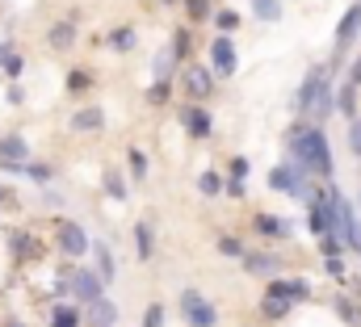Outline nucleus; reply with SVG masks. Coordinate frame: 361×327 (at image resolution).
Listing matches in <instances>:
<instances>
[{"label":"nucleus","mask_w":361,"mask_h":327,"mask_svg":"<svg viewBox=\"0 0 361 327\" xmlns=\"http://www.w3.org/2000/svg\"><path fill=\"white\" fill-rule=\"evenodd\" d=\"M286 147H290V164L298 168V172H307L311 180H319V185H328V180H336V160H332V143H328V135H324V126L319 122H294L290 126V135H286Z\"/></svg>","instance_id":"f257e3e1"},{"label":"nucleus","mask_w":361,"mask_h":327,"mask_svg":"<svg viewBox=\"0 0 361 327\" xmlns=\"http://www.w3.org/2000/svg\"><path fill=\"white\" fill-rule=\"evenodd\" d=\"M332 76H336V68L315 63V68L298 80L294 97H290V109H294L298 118H307V122H324L328 113H336V88H332Z\"/></svg>","instance_id":"f03ea898"},{"label":"nucleus","mask_w":361,"mask_h":327,"mask_svg":"<svg viewBox=\"0 0 361 327\" xmlns=\"http://www.w3.org/2000/svg\"><path fill=\"white\" fill-rule=\"evenodd\" d=\"M51 240L59 247V256L63 260H85L92 247V235L85 223H76V218H55V227H51Z\"/></svg>","instance_id":"7ed1b4c3"},{"label":"nucleus","mask_w":361,"mask_h":327,"mask_svg":"<svg viewBox=\"0 0 361 327\" xmlns=\"http://www.w3.org/2000/svg\"><path fill=\"white\" fill-rule=\"evenodd\" d=\"M101 294H105V281L97 277L92 264H72V269H68V302H76V307H92Z\"/></svg>","instance_id":"20e7f679"},{"label":"nucleus","mask_w":361,"mask_h":327,"mask_svg":"<svg viewBox=\"0 0 361 327\" xmlns=\"http://www.w3.org/2000/svg\"><path fill=\"white\" fill-rule=\"evenodd\" d=\"M206 68L214 72V80H231V76L240 72V51H235V38L214 34V38H210V51H206Z\"/></svg>","instance_id":"39448f33"},{"label":"nucleus","mask_w":361,"mask_h":327,"mask_svg":"<svg viewBox=\"0 0 361 327\" xmlns=\"http://www.w3.org/2000/svg\"><path fill=\"white\" fill-rule=\"evenodd\" d=\"M180 315H185V323L189 327H219V311H214V302L202 294V290H180Z\"/></svg>","instance_id":"423d86ee"},{"label":"nucleus","mask_w":361,"mask_h":327,"mask_svg":"<svg viewBox=\"0 0 361 327\" xmlns=\"http://www.w3.org/2000/svg\"><path fill=\"white\" fill-rule=\"evenodd\" d=\"M30 164V139L21 130H4L0 135V172L21 176V168Z\"/></svg>","instance_id":"0eeeda50"},{"label":"nucleus","mask_w":361,"mask_h":327,"mask_svg":"<svg viewBox=\"0 0 361 327\" xmlns=\"http://www.w3.org/2000/svg\"><path fill=\"white\" fill-rule=\"evenodd\" d=\"M180 126H185V135H189V139L206 143V139L214 135V113H210L202 101H189V105H180Z\"/></svg>","instance_id":"6e6552de"},{"label":"nucleus","mask_w":361,"mask_h":327,"mask_svg":"<svg viewBox=\"0 0 361 327\" xmlns=\"http://www.w3.org/2000/svg\"><path fill=\"white\" fill-rule=\"evenodd\" d=\"M290 311H294V298L286 290V277H273L269 285H265V298H261V315L265 319H286Z\"/></svg>","instance_id":"1a4fd4ad"},{"label":"nucleus","mask_w":361,"mask_h":327,"mask_svg":"<svg viewBox=\"0 0 361 327\" xmlns=\"http://www.w3.org/2000/svg\"><path fill=\"white\" fill-rule=\"evenodd\" d=\"M8 256H13V264H34V260L42 256L38 235H34L30 227H13V231H8Z\"/></svg>","instance_id":"9d476101"},{"label":"nucleus","mask_w":361,"mask_h":327,"mask_svg":"<svg viewBox=\"0 0 361 327\" xmlns=\"http://www.w3.org/2000/svg\"><path fill=\"white\" fill-rule=\"evenodd\" d=\"M252 235L261 240V244H281V240H290V218H281V214H252Z\"/></svg>","instance_id":"9b49d317"},{"label":"nucleus","mask_w":361,"mask_h":327,"mask_svg":"<svg viewBox=\"0 0 361 327\" xmlns=\"http://www.w3.org/2000/svg\"><path fill=\"white\" fill-rule=\"evenodd\" d=\"M357 38H361V0H353V4L345 8V17L336 21V42H332V47H336V59H341Z\"/></svg>","instance_id":"f8f14e48"},{"label":"nucleus","mask_w":361,"mask_h":327,"mask_svg":"<svg viewBox=\"0 0 361 327\" xmlns=\"http://www.w3.org/2000/svg\"><path fill=\"white\" fill-rule=\"evenodd\" d=\"M68 130H72V135H80V139L101 135V130H105V109H101V105H80V109L68 118Z\"/></svg>","instance_id":"ddd939ff"},{"label":"nucleus","mask_w":361,"mask_h":327,"mask_svg":"<svg viewBox=\"0 0 361 327\" xmlns=\"http://www.w3.org/2000/svg\"><path fill=\"white\" fill-rule=\"evenodd\" d=\"M180 80H185V92H189L193 101H206V97L214 92V84H219L206 63H185V76H180Z\"/></svg>","instance_id":"4468645a"},{"label":"nucleus","mask_w":361,"mask_h":327,"mask_svg":"<svg viewBox=\"0 0 361 327\" xmlns=\"http://www.w3.org/2000/svg\"><path fill=\"white\" fill-rule=\"evenodd\" d=\"M244 269H248L252 277H265V281H273V277H281V256H277V252H269V247L244 252Z\"/></svg>","instance_id":"2eb2a0df"},{"label":"nucleus","mask_w":361,"mask_h":327,"mask_svg":"<svg viewBox=\"0 0 361 327\" xmlns=\"http://www.w3.org/2000/svg\"><path fill=\"white\" fill-rule=\"evenodd\" d=\"M80 42V30H76V21L72 17H59L51 30H47V47L55 51V55H63V51H72Z\"/></svg>","instance_id":"dca6fc26"},{"label":"nucleus","mask_w":361,"mask_h":327,"mask_svg":"<svg viewBox=\"0 0 361 327\" xmlns=\"http://www.w3.org/2000/svg\"><path fill=\"white\" fill-rule=\"evenodd\" d=\"M89 256H92V269H97V277H101L105 285H114V281H118V256H114V247L105 244V240H92Z\"/></svg>","instance_id":"f3484780"},{"label":"nucleus","mask_w":361,"mask_h":327,"mask_svg":"<svg viewBox=\"0 0 361 327\" xmlns=\"http://www.w3.org/2000/svg\"><path fill=\"white\" fill-rule=\"evenodd\" d=\"M85 327H118V302L101 294L92 307H85Z\"/></svg>","instance_id":"a211bd4d"},{"label":"nucleus","mask_w":361,"mask_h":327,"mask_svg":"<svg viewBox=\"0 0 361 327\" xmlns=\"http://www.w3.org/2000/svg\"><path fill=\"white\" fill-rule=\"evenodd\" d=\"M47 327H85V307L59 298V302L51 307V315H47Z\"/></svg>","instance_id":"6ab92c4d"},{"label":"nucleus","mask_w":361,"mask_h":327,"mask_svg":"<svg viewBox=\"0 0 361 327\" xmlns=\"http://www.w3.org/2000/svg\"><path fill=\"white\" fill-rule=\"evenodd\" d=\"M130 235H135V256L147 264V260L156 256V223H152V218H143V223H135V231H130Z\"/></svg>","instance_id":"aec40b11"},{"label":"nucleus","mask_w":361,"mask_h":327,"mask_svg":"<svg viewBox=\"0 0 361 327\" xmlns=\"http://www.w3.org/2000/svg\"><path fill=\"white\" fill-rule=\"evenodd\" d=\"M336 113H341L345 122H353V118H357V113H361L357 88H353V84H349V80H345V84H341V88H336Z\"/></svg>","instance_id":"412c9836"},{"label":"nucleus","mask_w":361,"mask_h":327,"mask_svg":"<svg viewBox=\"0 0 361 327\" xmlns=\"http://www.w3.org/2000/svg\"><path fill=\"white\" fill-rule=\"evenodd\" d=\"M101 185H105V193H109L114 202H126V197H130V189H126V176H122V168H118V164H109V168L101 172Z\"/></svg>","instance_id":"4be33fe9"},{"label":"nucleus","mask_w":361,"mask_h":327,"mask_svg":"<svg viewBox=\"0 0 361 327\" xmlns=\"http://www.w3.org/2000/svg\"><path fill=\"white\" fill-rule=\"evenodd\" d=\"M21 176H25V180H34V185H42V189H47V185H51V180H55V164H51V160H34V156H30V164H25V168H21Z\"/></svg>","instance_id":"5701e85b"},{"label":"nucleus","mask_w":361,"mask_h":327,"mask_svg":"<svg viewBox=\"0 0 361 327\" xmlns=\"http://www.w3.org/2000/svg\"><path fill=\"white\" fill-rule=\"evenodd\" d=\"M126 172H130V180H147L152 164H147V152L143 147H126Z\"/></svg>","instance_id":"b1692460"},{"label":"nucleus","mask_w":361,"mask_h":327,"mask_svg":"<svg viewBox=\"0 0 361 327\" xmlns=\"http://www.w3.org/2000/svg\"><path fill=\"white\" fill-rule=\"evenodd\" d=\"M63 84H68V97H85V92H89L92 84H97V76H92L89 68H72Z\"/></svg>","instance_id":"393cba45"},{"label":"nucleus","mask_w":361,"mask_h":327,"mask_svg":"<svg viewBox=\"0 0 361 327\" xmlns=\"http://www.w3.org/2000/svg\"><path fill=\"white\" fill-rule=\"evenodd\" d=\"M197 193H202L206 202H214V197H223V176H219L214 168H206V172H197Z\"/></svg>","instance_id":"a878e982"},{"label":"nucleus","mask_w":361,"mask_h":327,"mask_svg":"<svg viewBox=\"0 0 361 327\" xmlns=\"http://www.w3.org/2000/svg\"><path fill=\"white\" fill-rule=\"evenodd\" d=\"M105 42H109L114 51H135V42H139V34H135V25H114Z\"/></svg>","instance_id":"bb28decb"},{"label":"nucleus","mask_w":361,"mask_h":327,"mask_svg":"<svg viewBox=\"0 0 361 327\" xmlns=\"http://www.w3.org/2000/svg\"><path fill=\"white\" fill-rule=\"evenodd\" d=\"M210 21H214V30L227 34V38H235V30H240V13H235V8H214Z\"/></svg>","instance_id":"cd10ccee"},{"label":"nucleus","mask_w":361,"mask_h":327,"mask_svg":"<svg viewBox=\"0 0 361 327\" xmlns=\"http://www.w3.org/2000/svg\"><path fill=\"white\" fill-rule=\"evenodd\" d=\"M248 4H252V13H257L261 21H281V13H286L281 0H248Z\"/></svg>","instance_id":"c85d7f7f"},{"label":"nucleus","mask_w":361,"mask_h":327,"mask_svg":"<svg viewBox=\"0 0 361 327\" xmlns=\"http://www.w3.org/2000/svg\"><path fill=\"white\" fill-rule=\"evenodd\" d=\"M185 17L189 21H210L214 17V0H185Z\"/></svg>","instance_id":"c756f323"},{"label":"nucleus","mask_w":361,"mask_h":327,"mask_svg":"<svg viewBox=\"0 0 361 327\" xmlns=\"http://www.w3.org/2000/svg\"><path fill=\"white\" fill-rule=\"evenodd\" d=\"M21 72H25V55H21V51H13V55L4 59V68H0V76H4L8 84H17V80H21Z\"/></svg>","instance_id":"7c9ffc66"},{"label":"nucleus","mask_w":361,"mask_h":327,"mask_svg":"<svg viewBox=\"0 0 361 327\" xmlns=\"http://www.w3.org/2000/svg\"><path fill=\"white\" fill-rule=\"evenodd\" d=\"M286 290H290V298H294V307H298V302H307V298L315 294L307 277H286Z\"/></svg>","instance_id":"2f4dec72"},{"label":"nucleus","mask_w":361,"mask_h":327,"mask_svg":"<svg viewBox=\"0 0 361 327\" xmlns=\"http://www.w3.org/2000/svg\"><path fill=\"white\" fill-rule=\"evenodd\" d=\"M332 307L341 311V319H345V323H353V327L361 323V315H357V307H353V298H349V294H336V298H332Z\"/></svg>","instance_id":"473e14b6"},{"label":"nucleus","mask_w":361,"mask_h":327,"mask_svg":"<svg viewBox=\"0 0 361 327\" xmlns=\"http://www.w3.org/2000/svg\"><path fill=\"white\" fill-rule=\"evenodd\" d=\"M219 252H223V256H231V260H244V252H248V247H244L240 235H219Z\"/></svg>","instance_id":"72a5a7b5"},{"label":"nucleus","mask_w":361,"mask_h":327,"mask_svg":"<svg viewBox=\"0 0 361 327\" xmlns=\"http://www.w3.org/2000/svg\"><path fill=\"white\" fill-rule=\"evenodd\" d=\"M173 97V80H152V88H147V105H164Z\"/></svg>","instance_id":"f704fd0d"},{"label":"nucleus","mask_w":361,"mask_h":327,"mask_svg":"<svg viewBox=\"0 0 361 327\" xmlns=\"http://www.w3.org/2000/svg\"><path fill=\"white\" fill-rule=\"evenodd\" d=\"M164 323H169L164 302H147V311H143V327H164Z\"/></svg>","instance_id":"c9c22d12"},{"label":"nucleus","mask_w":361,"mask_h":327,"mask_svg":"<svg viewBox=\"0 0 361 327\" xmlns=\"http://www.w3.org/2000/svg\"><path fill=\"white\" fill-rule=\"evenodd\" d=\"M169 51H173V59H189V30H185V25H180L177 34H173V42H169Z\"/></svg>","instance_id":"e433bc0d"},{"label":"nucleus","mask_w":361,"mask_h":327,"mask_svg":"<svg viewBox=\"0 0 361 327\" xmlns=\"http://www.w3.org/2000/svg\"><path fill=\"white\" fill-rule=\"evenodd\" d=\"M248 172H252L248 156H231V164H227V176H231V180H248Z\"/></svg>","instance_id":"4c0bfd02"},{"label":"nucleus","mask_w":361,"mask_h":327,"mask_svg":"<svg viewBox=\"0 0 361 327\" xmlns=\"http://www.w3.org/2000/svg\"><path fill=\"white\" fill-rule=\"evenodd\" d=\"M349 152H353V160H361V113L349 122Z\"/></svg>","instance_id":"58836bf2"},{"label":"nucleus","mask_w":361,"mask_h":327,"mask_svg":"<svg viewBox=\"0 0 361 327\" xmlns=\"http://www.w3.org/2000/svg\"><path fill=\"white\" fill-rule=\"evenodd\" d=\"M341 240H336V235H324V240H319V252H324V260H328V256H341Z\"/></svg>","instance_id":"ea45409f"},{"label":"nucleus","mask_w":361,"mask_h":327,"mask_svg":"<svg viewBox=\"0 0 361 327\" xmlns=\"http://www.w3.org/2000/svg\"><path fill=\"white\" fill-rule=\"evenodd\" d=\"M324 273H328V277H345V260H341V256H328V260H324Z\"/></svg>","instance_id":"a19ab883"},{"label":"nucleus","mask_w":361,"mask_h":327,"mask_svg":"<svg viewBox=\"0 0 361 327\" xmlns=\"http://www.w3.org/2000/svg\"><path fill=\"white\" fill-rule=\"evenodd\" d=\"M345 80L353 84V88H361V55L353 59V68H349V76H345Z\"/></svg>","instance_id":"79ce46f5"},{"label":"nucleus","mask_w":361,"mask_h":327,"mask_svg":"<svg viewBox=\"0 0 361 327\" xmlns=\"http://www.w3.org/2000/svg\"><path fill=\"white\" fill-rule=\"evenodd\" d=\"M13 51H17V42H13V38H4V42H0V68H4V59H8Z\"/></svg>","instance_id":"37998d69"},{"label":"nucleus","mask_w":361,"mask_h":327,"mask_svg":"<svg viewBox=\"0 0 361 327\" xmlns=\"http://www.w3.org/2000/svg\"><path fill=\"white\" fill-rule=\"evenodd\" d=\"M8 101H13V105H21V101H25V92H21V84H8Z\"/></svg>","instance_id":"c03bdc74"},{"label":"nucleus","mask_w":361,"mask_h":327,"mask_svg":"<svg viewBox=\"0 0 361 327\" xmlns=\"http://www.w3.org/2000/svg\"><path fill=\"white\" fill-rule=\"evenodd\" d=\"M13 197H17V193H13V189H8V185H0V210H4V206H8V202H13Z\"/></svg>","instance_id":"a18cd8bd"},{"label":"nucleus","mask_w":361,"mask_h":327,"mask_svg":"<svg viewBox=\"0 0 361 327\" xmlns=\"http://www.w3.org/2000/svg\"><path fill=\"white\" fill-rule=\"evenodd\" d=\"M353 210H357V214H361V189H357V206H353Z\"/></svg>","instance_id":"49530a36"},{"label":"nucleus","mask_w":361,"mask_h":327,"mask_svg":"<svg viewBox=\"0 0 361 327\" xmlns=\"http://www.w3.org/2000/svg\"><path fill=\"white\" fill-rule=\"evenodd\" d=\"M8 327H25V323H8Z\"/></svg>","instance_id":"de8ad7c7"}]
</instances>
